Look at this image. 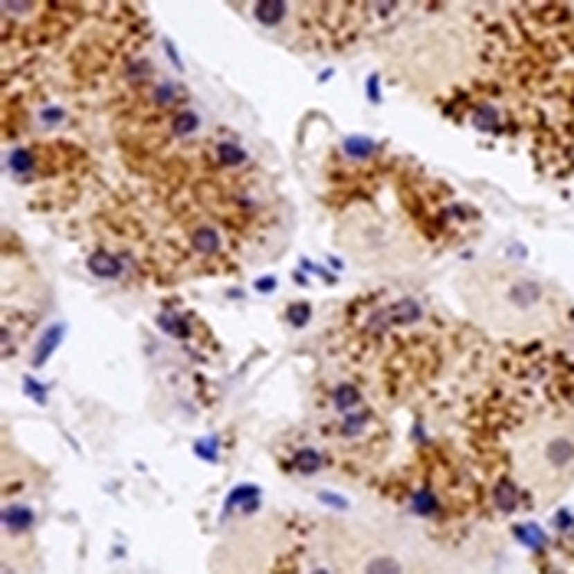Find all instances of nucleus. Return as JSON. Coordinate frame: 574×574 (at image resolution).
I'll use <instances>...</instances> for the list:
<instances>
[{"label":"nucleus","mask_w":574,"mask_h":574,"mask_svg":"<svg viewBox=\"0 0 574 574\" xmlns=\"http://www.w3.org/2000/svg\"><path fill=\"white\" fill-rule=\"evenodd\" d=\"M309 309H305V305H296V309H292V315H289V319H292V325H305V319H309Z\"/></svg>","instance_id":"14"},{"label":"nucleus","mask_w":574,"mask_h":574,"mask_svg":"<svg viewBox=\"0 0 574 574\" xmlns=\"http://www.w3.org/2000/svg\"><path fill=\"white\" fill-rule=\"evenodd\" d=\"M89 269L96 276H102V279H115V276H122V260H115L112 253H92V260H89Z\"/></svg>","instance_id":"4"},{"label":"nucleus","mask_w":574,"mask_h":574,"mask_svg":"<svg viewBox=\"0 0 574 574\" xmlns=\"http://www.w3.org/2000/svg\"><path fill=\"white\" fill-rule=\"evenodd\" d=\"M190 243H194V250L200 256H213V253L220 250V233L210 230V226H197L194 233H190Z\"/></svg>","instance_id":"5"},{"label":"nucleus","mask_w":574,"mask_h":574,"mask_svg":"<svg viewBox=\"0 0 574 574\" xmlns=\"http://www.w3.org/2000/svg\"><path fill=\"white\" fill-rule=\"evenodd\" d=\"M210 158L220 168H240V164L246 161V151L240 148V145H233V141H217L210 148Z\"/></svg>","instance_id":"1"},{"label":"nucleus","mask_w":574,"mask_h":574,"mask_svg":"<svg viewBox=\"0 0 574 574\" xmlns=\"http://www.w3.org/2000/svg\"><path fill=\"white\" fill-rule=\"evenodd\" d=\"M413 512H417V515H433V512H437V496H433L430 489L413 492Z\"/></svg>","instance_id":"13"},{"label":"nucleus","mask_w":574,"mask_h":574,"mask_svg":"<svg viewBox=\"0 0 574 574\" xmlns=\"http://www.w3.org/2000/svg\"><path fill=\"white\" fill-rule=\"evenodd\" d=\"M250 10L262 26H279V24H286V17L292 7H286V3H253Z\"/></svg>","instance_id":"2"},{"label":"nucleus","mask_w":574,"mask_h":574,"mask_svg":"<svg viewBox=\"0 0 574 574\" xmlns=\"http://www.w3.org/2000/svg\"><path fill=\"white\" fill-rule=\"evenodd\" d=\"M30 522H33V512L24 509V505L10 502V505L3 509V525H7V532H24V528H30Z\"/></svg>","instance_id":"6"},{"label":"nucleus","mask_w":574,"mask_h":574,"mask_svg":"<svg viewBox=\"0 0 574 574\" xmlns=\"http://www.w3.org/2000/svg\"><path fill=\"white\" fill-rule=\"evenodd\" d=\"M312 574H328V571H325V568H315V571H312Z\"/></svg>","instance_id":"15"},{"label":"nucleus","mask_w":574,"mask_h":574,"mask_svg":"<svg viewBox=\"0 0 574 574\" xmlns=\"http://www.w3.org/2000/svg\"><path fill=\"white\" fill-rule=\"evenodd\" d=\"M292 466H296V473H319V466H322V456L315 453L312 447H305V449H299L296 456H292Z\"/></svg>","instance_id":"10"},{"label":"nucleus","mask_w":574,"mask_h":574,"mask_svg":"<svg viewBox=\"0 0 574 574\" xmlns=\"http://www.w3.org/2000/svg\"><path fill=\"white\" fill-rule=\"evenodd\" d=\"M332 404H335L338 411L348 413L351 407H358V404H361V391H358V387H351V384H338L335 391H332Z\"/></svg>","instance_id":"8"},{"label":"nucleus","mask_w":574,"mask_h":574,"mask_svg":"<svg viewBox=\"0 0 574 574\" xmlns=\"http://www.w3.org/2000/svg\"><path fill=\"white\" fill-rule=\"evenodd\" d=\"M515 535L522 538L525 545H532L535 551H541L545 545H548V538L541 535V528H538V525H515Z\"/></svg>","instance_id":"12"},{"label":"nucleus","mask_w":574,"mask_h":574,"mask_svg":"<svg viewBox=\"0 0 574 574\" xmlns=\"http://www.w3.org/2000/svg\"><path fill=\"white\" fill-rule=\"evenodd\" d=\"M364 574H404V568L391 555H377V558H371L364 564Z\"/></svg>","instance_id":"11"},{"label":"nucleus","mask_w":574,"mask_h":574,"mask_svg":"<svg viewBox=\"0 0 574 574\" xmlns=\"http://www.w3.org/2000/svg\"><path fill=\"white\" fill-rule=\"evenodd\" d=\"M515 505H519V489L512 486L509 479H499V483H496V509L512 512Z\"/></svg>","instance_id":"9"},{"label":"nucleus","mask_w":574,"mask_h":574,"mask_svg":"<svg viewBox=\"0 0 574 574\" xmlns=\"http://www.w3.org/2000/svg\"><path fill=\"white\" fill-rule=\"evenodd\" d=\"M368 424H371V413L368 411H348L345 417H341V433L345 437H361L364 430H368Z\"/></svg>","instance_id":"7"},{"label":"nucleus","mask_w":574,"mask_h":574,"mask_svg":"<svg viewBox=\"0 0 574 574\" xmlns=\"http://www.w3.org/2000/svg\"><path fill=\"white\" fill-rule=\"evenodd\" d=\"M545 460H548L555 469H564V466L574 460V443L571 440H564V437L551 440L548 447H545Z\"/></svg>","instance_id":"3"}]
</instances>
